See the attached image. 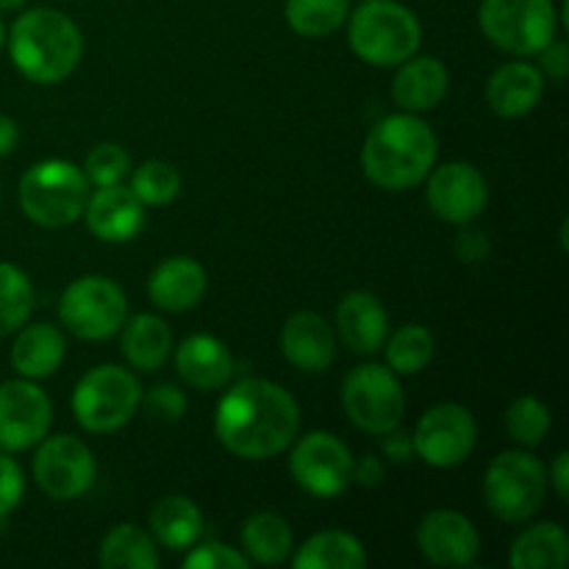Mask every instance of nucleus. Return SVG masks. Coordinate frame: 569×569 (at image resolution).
<instances>
[{
	"instance_id": "nucleus-35",
	"label": "nucleus",
	"mask_w": 569,
	"mask_h": 569,
	"mask_svg": "<svg viewBox=\"0 0 569 569\" xmlns=\"http://www.w3.org/2000/svg\"><path fill=\"white\" fill-rule=\"evenodd\" d=\"M131 192L144 206H167L181 192V176L172 164L161 159H150L139 164L131 176Z\"/></svg>"
},
{
	"instance_id": "nucleus-1",
	"label": "nucleus",
	"mask_w": 569,
	"mask_h": 569,
	"mask_svg": "<svg viewBox=\"0 0 569 569\" xmlns=\"http://www.w3.org/2000/svg\"><path fill=\"white\" fill-rule=\"evenodd\" d=\"M214 433L237 459H276L298 439L300 406L281 383L270 378H244L217 403Z\"/></svg>"
},
{
	"instance_id": "nucleus-48",
	"label": "nucleus",
	"mask_w": 569,
	"mask_h": 569,
	"mask_svg": "<svg viewBox=\"0 0 569 569\" xmlns=\"http://www.w3.org/2000/svg\"><path fill=\"white\" fill-rule=\"evenodd\" d=\"M0 206H3V187H0Z\"/></svg>"
},
{
	"instance_id": "nucleus-26",
	"label": "nucleus",
	"mask_w": 569,
	"mask_h": 569,
	"mask_svg": "<svg viewBox=\"0 0 569 569\" xmlns=\"http://www.w3.org/2000/svg\"><path fill=\"white\" fill-rule=\"evenodd\" d=\"M120 350L133 370L153 372L164 367L172 350V331L159 315H133L122 322Z\"/></svg>"
},
{
	"instance_id": "nucleus-2",
	"label": "nucleus",
	"mask_w": 569,
	"mask_h": 569,
	"mask_svg": "<svg viewBox=\"0 0 569 569\" xmlns=\"http://www.w3.org/2000/svg\"><path fill=\"white\" fill-rule=\"evenodd\" d=\"M437 133L411 111L383 117L367 133L361 148V170L376 187L403 192L426 181L437 164Z\"/></svg>"
},
{
	"instance_id": "nucleus-30",
	"label": "nucleus",
	"mask_w": 569,
	"mask_h": 569,
	"mask_svg": "<svg viewBox=\"0 0 569 569\" xmlns=\"http://www.w3.org/2000/svg\"><path fill=\"white\" fill-rule=\"evenodd\" d=\"M100 565L106 569H159L161 556L156 539L139 526H114L100 542Z\"/></svg>"
},
{
	"instance_id": "nucleus-38",
	"label": "nucleus",
	"mask_w": 569,
	"mask_h": 569,
	"mask_svg": "<svg viewBox=\"0 0 569 569\" xmlns=\"http://www.w3.org/2000/svg\"><path fill=\"white\" fill-rule=\"evenodd\" d=\"M22 495H26V478H22V467L17 465L11 456L0 453V526L6 517L20 506Z\"/></svg>"
},
{
	"instance_id": "nucleus-33",
	"label": "nucleus",
	"mask_w": 569,
	"mask_h": 569,
	"mask_svg": "<svg viewBox=\"0 0 569 569\" xmlns=\"http://www.w3.org/2000/svg\"><path fill=\"white\" fill-rule=\"evenodd\" d=\"M33 311L31 278L20 267L0 261V337L20 331Z\"/></svg>"
},
{
	"instance_id": "nucleus-28",
	"label": "nucleus",
	"mask_w": 569,
	"mask_h": 569,
	"mask_svg": "<svg viewBox=\"0 0 569 569\" xmlns=\"http://www.w3.org/2000/svg\"><path fill=\"white\" fill-rule=\"evenodd\" d=\"M365 565V545L348 531L315 533L292 556L295 569H361Z\"/></svg>"
},
{
	"instance_id": "nucleus-20",
	"label": "nucleus",
	"mask_w": 569,
	"mask_h": 569,
	"mask_svg": "<svg viewBox=\"0 0 569 569\" xmlns=\"http://www.w3.org/2000/svg\"><path fill=\"white\" fill-rule=\"evenodd\" d=\"M176 370L183 383L198 392H214L233 378V356L222 339L211 333H192L176 350Z\"/></svg>"
},
{
	"instance_id": "nucleus-39",
	"label": "nucleus",
	"mask_w": 569,
	"mask_h": 569,
	"mask_svg": "<svg viewBox=\"0 0 569 569\" xmlns=\"http://www.w3.org/2000/svg\"><path fill=\"white\" fill-rule=\"evenodd\" d=\"M148 409L156 420L178 422L187 411V395L172 383H159L148 392Z\"/></svg>"
},
{
	"instance_id": "nucleus-18",
	"label": "nucleus",
	"mask_w": 569,
	"mask_h": 569,
	"mask_svg": "<svg viewBox=\"0 0 569 569\" xmlns=\"http://www.w3.org/2000/svg\"><path fill=\"white\" fill-rule=\"evenodd\" d=\"M281 353L295 370L317 376L337 359V333L317 311H298L281 328Z\"/></svg>"
},
{
	"instance_id": "nucleus-3",
	"label": "nucleus",
	"mask_w": 569,
	"mask_h": 569,
	"mask_svg": "<svg viewBox=\"0 0 569 569\" xmlns=\"http://www.w3.org/2000/svg\"><path fill=\"white\" fill-rule=\"evenodd\" d=\"M9 53L22 78L59 83L72 76L83 56L81 28L56 9H31L11 26Z\"/></svg>"
},
{
	"instance_id": "nucleus-15",
	"label": "nucleus",
	"mask_w": 569,
	"mask_h": 569,
	"mask_svg": "<svg viewBox=\"0 0 569 569\" xmlns=\"http://www.w3.org/2000/svg\"><path fill=\"white\" fill-rule=\"evenodd\" d=\"M428 209L450 226H470L483 214L489 200L487 178L470 161H448L428 172Z\"/></svg>"
},
{
	"instance_id": "nucleus-43",
	"label": "nucleus",
	"mask_w": 569,
	"mask_h": 569,
	"mask_svg": "<svg viewBox=\"0 0 569 569\" xmlns=\"http://www.w3.org/2000/svg\"><path fill=\"white\" fill-rule=\"evenodd\" d=\"M383 478H387V467H383V461L376 459V456H365V459L353 461V481L359 483L361 489L381 487Z\"/></svg>"
},
{
	"instance_id": "nucleus-14",
	"label": "nucleus",
	"mask_w": 569,
	"mask_h": 569,
	"mask_svg": "<svg viewBox=\"0 0 569 569\" xmlns=\"http://www.w3.org/2000/svg\"><path fill=\"white\" fill-rule=\"evenodd\" d=\"M53 422L50 398L28 378L0 383V450L20 453L42 442Z\"/></svg>"
},
{
	"instance_id": "nucleus-34",
	"label": "nucleus",
	"mask_w": 569,
	"mask_h": 569,
	"mask_svg": "<svg viewBox=\"0 0 569 569\" xmlns=\"http://www.w3.org/2000/svg\"><path fill=\"white\" fill-rule=\"evenodd\" d=\"M550 409L533 395H522L506 409V431L520 448H537L550 433Z\"/></svg>"
},
{
	"instance_id": "nucleus-47",
	"label": "nucleus",
	"mask_w": 569,
	"mask_h": 569,
	"mask_svg": "<svg viewBox=\"0 0 569 569\" xmlns=\"http://www.w3.org/2000/svg\"><path fill=\"white\" fill-rule=\"evenodd\" d=\"M3 44H6V28L3 22H0V50H3Z\"/></svg>"
},
{
	"instance_id": "nucleus-13",
	"label": "nucleus",
	"mask_w": 569,
	"mask_h": 569,
	"mask_svg": "<svg viewBox=\"0 0 569 569\" xmlns=\"http://www.w3.org/2000/svg\"><path fill=\"white\" fill-rule=\"evenodd\" d=\"M94 456L87 445L70 433L44 437L33 456L37 487L53 500H76L94 483Z\"/></svg>"
},
{
	"instance_id": "nucleus-17",
	"label": "nucleus",
	"mask_w": 569,
	"mask_h": 569,
	"mask_svg": "<svg viewBox=\"0 0 569 569\" xmlns=\"http://www.w3.org/2000/svg\"><path fill=\"white\" fill-rule=\"evenodd\" d=\"M87 228L100 242H128L137 237L144 226V203L131 192V187L111 183L98 187V192L89 194L83 206Z\"/></svg>"
},
{
	"instance_id": "nucleus-41",
	"label": "nucleus",
	"mask_w": 569,
	"mask_h": 569,
	"mask_svg": "<svg viewBox=\"0 0 569 569\" xmlns=\"http://www.w3.org/2000/svg\"><path fill=\"white\" fill-rule=\"evenodd\" d=\"M381 450L392 465H409L415 459V442H411V433L392 428V431L381 433Z\"/></svg>"
},
{
	"instance_id": "nucleus-21",
	"label": "nucleus",
	"mask_w": 569,
	"mask_h": 569,
	"mask_svg": "<svg viewBox=\"0 0 569 569\" xmlns=\"http://www.w3.org/2000/svg\"><path fill=\"white\" fill-rule=\"evenodd\" d=\"M545 94V76L531 61H506L489 76L487 103L498 117L515 120V117L531 114Z\"/></svg>"
},
{
	"instance_id": "nucleus-6",
	"label": "nucleus",
	"mask_w": 569,
	"mask_h": 569,
	"mask_svg": "<svg viewBox=\"0 0 569 569\" xmlns=\"http://www.w3.org/2000/svg\"><path fill=\"white\" fill-rule=\"evenodd\" d=\"M89 181L72 161L44 159L28 167L20 181V209L42 228L72 226L83 214Z\"/></svg>"
},
{
	"instance_id": "nucleus-8",
	"label": "nucleus",
	"mask_w": 569,
	"mask_h": 569,
	"mask_svg": "<svg viewBox=\"0 0 569 569\" xmlns=\"http://www.w3.org/2000/svg\"><path fill=\"white\" fill-rule=\"evenodd\" d=\"M478 26L498 50L511 56H537L559 31L553 0H483Z\"/></svg>"
},
{
	"instance_id": "nucleus-46",
	"label": "nucleus",
	"mask_w": 569,
	"mask_h": 569,
	"mask_svg": "<svg viewBox=\"0 0 569 569\" xmlns=\"http://www.w3.org/2000/svg\"><path fill=\"white\" fill-rule=\"evenodd\" d=\"M26 0H0V11H11V9H20Z\"/></svg>"
},
{
	"instance_id": "nucleus-11",
	"label": "nucleus",
	"mask_w": 569,
	"mask_h": 569,
	"mask_svg": "<svg viewBox=\"0 0 569 569\" xmlns=\"http://www.w3.org/2000/svg\"><path fill=\"white\" fill-rule=\"evenodd\" d=\"M353 453L328 431H311L295 439L289 472L303 492L315 498H337L353 483Z\"/></svg>"
},
{
	"instance_id": "nucleus-37",
	"label": "nucleus",
	"mask_w": 569,
	"mask_h": 569,
	"mask_svg": "<svg viewBox=\"0 0 569 569\" xmlns=\"http://www.w3.org/2000/svg\"><path fill=\"white\" fill-rule=\"evenodd\" d=\"M250 561L242 550L231 548L226 542H194L189 548L183 569H248Z\"/></svg>"
},
{
	"instance_id": "nucleus-25",
	"label": "nucleus",
	"mask_w": 569,
	"mask_h": 569,
	"mask_svg": "<svg viewBox=\"0 0 569 569\" xmlns=\"http://www.w3.org/2000/svg\"><path fill=\"white\" fill-rule=\"evenodd\" d=\"M150 537L167 550H189L203 533V511L187 495H167L150 509Z\"/></svg>"
},
{
	"instance_id": "nucleus-32",
	"label": "nucleus",
	"mask_w": 569,
	"mask_h": 569,
	"mask_svg": "<svg viewBox=\"0 0 569 569\" xmlns=\"http://www.w3.org/2000/svg\"><path fill=\"white\" fill-rule=\"evenodd\" d=\"M287 22L295 33L309 39L328 37L348 22V0H287Z\"/></svg>"
},
{
	"instance_id": "nucleus-4",
	"label": "nucleus",
	"mask_w": 569,
	"mask_h": 569,
	"mask_svg": "<svg viewBox=\"0 0 569 569\" xmlns=\"http://www.w3.org/2000/svg\"><path fill=\"white\" fill-rule=\"evenodd\" d=\"M348 39L353 53L372 67H398L420 50L422 26L398 0H365L350 14Z\"/></svg>"
},
{
	"instance_id": "nucleus-27",
	"label": "nucleus",
	"mask_w": 569,
	"mask_h": 569,
	"mask_svg": "<svg viewBox=\"0 0 569 569\" xmlns=\"http://www.w3.org/2000/svg\"><path fill=\"white\" fill-rule=\"evenodd\" d=\"M515 569H565L569 561V533L559 522H539L526 528L511 545Z\"/></svg>"
},
{
	"instance_id": "nucleus-42",
	"label": "nucleus",
	"mask_w": 569,
	"mask_h": 569,
	"mask_svg": "<svg viewBox=\"0 0 569 569\" xmlns=\"http://www.w3.org/2000/svg\"><path fill=\"white\" fill-rule=\"evenodd\" d=\"M456 253H459V259L467 261V264L483 261L489 256L487 233H483V231H465L459 239H456Z\"/></svg>"
},
{
	"instance_id": "nucleus-5",
	"label": "nucleus",
	"mask_w": 569,
	"mask_h": 569,
	"mask_svg": "<svg viewBox=\"0 0 569 569\" xmlns=\"http://www.w3.org/2000/svg\"><path fill=\"white\" fill-rule=\"evenodd\" d=\"M548 498V467L526 450H503L483 476V500L498 520L520 526L542 511Z\"/></svg>"
},
{
	"instance_id": "nucleus-40",
	"label": "nucleus",
	"mask_w": 569,
	"mask_h": 569,
	"mask_svg": "<svg viewBox=\"0 0 569 569\" xmlns=\"http://www.w3.org/2000/svg\"><path fill=\"white\" fill-rule=\"evenodd\" d=\"M539 70H542V76H548L550 81L561 83L567 78L569 72V48L567 42H561V39H553V42L545 44L542 50H539Z\"/></svg>"
},
{
	"instance_id": "nucleus-12",
	"label": "nucleus",
	"mask_w": 569,
	"mask_h": 569,
	"mask_svg": "<svg viewBox=\"0 0 569 569\" xmlns=\"http://www.w3.org/2000/svg\"><path fill=\"white\" fill-rule=\"evenodd\" d=\"M415 456L428 467L450 470L465 465L478 445V422L467 406L437 403L420 417L415 433Z\"/></svg>"
},
{
	"instance_id": "nucleus-22",
	"label": "nucleus",
	"mask_w": 569,
	"mask_h": 569,
	"mask_svg": "<svg viewBox=\"0 0 569 569\" xmlns=\"http://www.w3.org/2000/svg\"><path fill=\"white\" fill-rule=\"evenodd\" d=\"M337 331L353 353H378L389 337V315L372 292H348L337 309Z\"/></svg>"
},
{
	"instance_id": "nucleus-31",
	"label": "nucleus",
	"mask_w": 569,
	"mask_h": 569,
	"mask_svg": "<svg viewBox=\"0 0 569 569\" xmlns=\"http://www.w3.org/2000/svg\"><path fill=\"white\" fill-rule=\"evenodd\" d=\"M383 353L395 376H417L437 356V339L426 326H400L387 337Z\"/></svg>"
},
{
	"instance_id": "nucleus-9",
	"label": "nucleus",
	"mask_w": 569,
	"mask_h": 569,
	"mask_svg": "<svg viewBox=\"0 0 569 569\" xmlns=\"http://www.w3.org/2000/svg\"><path fill=\"white\" fill-rule=\"evenodd\" d=\"M61 326L83 342H103L128 320V298L120 283L103 276L76 278L59 300Z\"/></svg>"
},
{
	"instance_id": "nucleus-45",
	"label": "nucleus",
	"mask_w": 569,
	"mask_h": 569,
	"mask_svg": "<svg viewBox=\"0 0 569 569\" xmlns=\"http://www.w3.org/2000/svg\"><path fill=\"white\" fill-rule=\"evenodd\" d=\"M20 131H17V122L9 114H0V156H9L14 150Z\"/></svg>"
},
{
	"instance_id": "nucleus-23",
	"label": "nucleus",
	"mask_w": 569,
	"mask_h": 569,
	"mask_svg": "<svg viewBox=\"0 0 569 569\" xmlns=\"http://www.w3.org/2000/svg\"><path fill=\"white\" fill-rule=\"evenodd\" d=\"M398 76L392 81V98L403 111H428L437 109L445 100L450 87L448 67L433 56H411L398 64Z\"/></svg>"
},
{
	"instance_id": "nucleus-29",
	"label": "nucleus",
	"mask_w": 569,
	"mask_h": 569,
	"mask_svg": "<svg viewBox=\"0 0 569 569\" xmlns=\"http://www.w3.org/2000/svg\"><path fill=\"white\" fill-rule=\"evenodd\" d=\"M295 548V533L281 515L259 511L242 526V553L250 565H281Z\"/></svg>"
},
{
	"instance_id": "nucleus-36",
	"label": "nucleus",
	"mask_w": 569,
	"mask_h": 569,
	"mask_svg": "<svg viewBox=\"0 0 569 569\" xmlns=\"http://www.w3.org/2000/svg\"><path fill=\"white\" fill-rule=\"evenodd\" d=\"M131 172V156L126 148L117 142H100L89 150L87 161H83V176L94 187H111V183H122V178Z\"/></svg>"
},
{
	"instance_id": "nucleus-10",
	"label": "nucleus",
	"mask_w": 569,
	"mask_h": 569,
	"mask_svg": "<svg viewBox=\"0 0 569 569\" xmlns=\"http://www.w3.org/2000/svg\"><path fill=\"white\" fill-rule=\"evenodd\" d=\"M342 409L359 431L381 437L403 422V387L389 367L359 365L342 381Z\"/></svg>"
},
{
	"instance_id": "nucleus-16",
	"label": "nucleus",
	"mask_w": 569,
	"mask_h": 569,
	"mask_svg": "<svg viewBox=\"0 0 569 569\" xmlns=\"http://www.w3.org/2000/svg\"><path fill=\"white\" fill-rule=\"evenodd\" d=\"M417 548L437 567H470L481 553V533L461 511L437 509L417 526Z\"/></svg>"
},
{
	"instance_id": "nucleus-44",
	"label": "nucleus",
	"mask_w": 569,
	"mask_h": 569,
	"mask_svg": "<svg viewBox=\"0 0 569 569\" xmlns=\"http://www.w3.org/2000/svg\"><path fill=\"white\" fill-rule=\"evenodd\" d=\"M548 487L556 489L559 500L569 498V453L561 450L553 459V465L548 467Z\"/></svg>"
},
{
	"instance_id": "nucleus-19",
	"label": "nucleus",
	"mask_w": 569,
	"mask_h": 569,
	"mask_svg": "<svg viewBox=\"0 0 569 569\" xmlns=\"http://www.w3.org/2000/svg\"><path fill=\"white\" fill-rule=\"evenodd\" d=\"M206 270L192 256H170L148 278V298L156 309L181 315L194 309L206 295Z\"/></svg>"
},
{
	"instance_id": "nucleus-24",
	"label": "nucleus",
	"mask_w": 569,
	"mask_h": 569,
	"mask_svg": "<svg viewBox=\"0 0 569 569\" xmlns=\"http://www.w3.org/2000/svg\"><path fill=\"white\" fill-rule=\"evenodd\" d=\"M64 333L50 322L37 326H22L11 348V367L20 372V378L39 381V378L53 376L64 361Z\"/></svg>"
},
{
	"instance_id": "nucleus-7",
	"label": "nucleus",
	"mask_w": 569,
	"mask_h": 569,
	"mask_svg": "<svg viewBox=\"0 0 569 569\" xmlns=\"http://www.w3.org/2000/svg\"><path fill=\"white\" fill-rule=\"evenodd\" d=\"M142 406V387L126 367L103 365L89 370L72 392V417L89 433H114Z\"/></svg>"
}]
</instances>
